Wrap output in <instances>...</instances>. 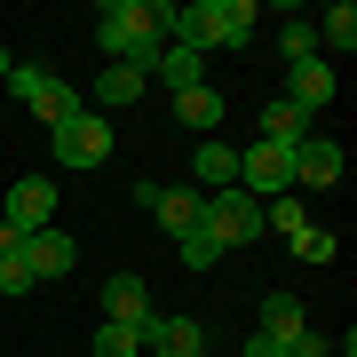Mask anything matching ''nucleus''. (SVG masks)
Listing matches in <instances>:
<instances>
[{
  "label": "nucleus",
  "instance_id": "5",
  "mask_svg": "<svg viewBox=\"0 0 357 357\" xmlns=\"http://www.w3.org/2000/svg\"><path fill=\"white\" fill-rule=\"evenodd\" d=\"M48 135H56V159H64V167H79V175L112 159V119H103V112H88V103H79L64 128H48Z\"/></svg>",
  "mask_w": 357,
  "mask_h": 357
},
{
  "label": "nucleus",
  "instance_id": "1",
  "mask_svg": "<svg viewBox=\"0 0 357 357\" xmlns=\"http://www.w3.org/2000/svg\"><path fill=\"white\" fill-rule=\"evenodd\" d=\"M96 40H103L112 64L151 72L167 56V40H175V0H103L96 8Z\"/></svg>",
  "mask_w": 357,
  "mask_h": 357
},
{
  "label": "nucleus",
  "instance_id": "23",
  "mask_svg": "<svg viewBox=\"0 0 357 357\" xmlns=\"http://www.w3.org/2000/svg\"><path fill=\"white\" fill-rule=\"evenodd\" d=\"M278 48H286V64H310L318 56V24H278Z\"/></svg>",
  "mask_w": 357,
  "mask_h": 357
},
{
  "label": "nucleus",
  "instance_id": "20",
  "mask_svg": "<svg viewBox=\"0 0 357 357\" xmlns=\"http://www.w3.org/2000/svg\"><path fill=\"white\" fill-rule=\"evenodd\" d=\"M151 72H159V79H167L175 96H183V88H199V56H191V48H175V40H167V56H159Z\"/></svg>",
  "mask_w": 357,
  "mask_h": 357
},
{
  "label": "nucleus",
  "instance_id": "3",
  "mask_svg": "<svg viewBox=\"0 0 357 357\" xmlns=\"http://www.w3.org/2000/svg\"><path fill=\"white\" fill-rule=\"evenodd\" d=\"M8 96L24 103L32 119H48V128H64V119L79 112V103H88L79 88H64V79H56L48 64H8Z\"/></svg>",
  "mask_w": 357,
  "mask_h": 357
},
{
  "label": "nucleus",
  "instance_id": "22",
  "mask_svg": "<svg viewBox=\"0 0 357 357\" xmlns=\"http://www.w3.org/2000/svg\"><path fill=\"white\" fill-rule=\"evenodd\" d=\"M175 246H183V270H215V262H222V246H215V238H206V230H199V222H191V230H183V238H175Z\"/></svg>",
  "mask_w": 357,
  "mask_h": 357
},
{
  "label": "nucleus",
  "instance_id": "2",
  "mask_svg": "<svg viewBox=\"0 0 357 357\" xmlns=\"http://www.w3.org/2000/svg\"><path fill=\"white\" fill-rule=\"evenodd\" d=\"M255 24H262L255 0H191V8H175V48H191V56H206V48H246Z\"/></svg>",
  "mask_w": 357,
  "mask_h": 357
},
{
  "label": "nucleus",
  "instance_id": "10",
  "mask_svg": "<svg viewBox=\"0 0 357 357\" xmlns=\"http://www.w3.org/2000/svg\"><path fill=\"white\" fill-rule=\"evenodd\" d=\"M191 191H199V199H215V191H238V151H230L222 135H206L199 151H191Z\"/></svg>",
  "mask_w": 357,
  "mask_h": 357
},
{
  "label": "nucleus",
  "instance_id": "24",
  "mask_svg": "<svg viewBox=\"0 0 357 357\" xmlns=\"http://www.w3.org/2000/svg\"><path fill=\"white\" fill-rule=\"evenodd\" d=\"M135 349H143V333H128V326H112V318L96 326V357H135Z\"/></svg>",
  "mask_w": 357,
  "mask_h": 357
},
{
  "label": "nucleus",
  "instance_id": "7",
  "mask_svg": "<svg viewBox=\"0 0 357 357\" xmlns=\"http://www.w3.org/2000/svg\"><path fill=\"white\" fill-rule=\"evenodd\" d=\"M48 215H56V183L48 175H16L8 206H0V230L8 238H32V230H48Z\"/></svg>",
  "mask_w": 357,
  "mask_h": 357
},
{
  "label": "nucleus",
  "instance_id": "26",
  "mask_svg": "<svg viewBox=\"0 0 357 357\" xmlns=\"http://www.w3.org/2000/svg\"><path fill=\"white\" fill-rule=\"evenodd\" d=\"M0 79H8V56H0Z\"/></svg>",
  "mask_w": 357,
  "mask_h": 357
},
{
  "label": "nucleus",
  "instance_id": "13",
  "mask_svg": "<svg viewBox=\"0 0 357 357\" xmlns=\"http://www.w3.org/2000/svg\"><path fill=\"white\" fill-rule=\"evenodd\" d=\"M159 357H206V326L199 318H151V333H143Z\"/></svg>",
  "mask_w": 357,
  "mask_h": 357
},
{
  "label": "nucleus",
  "instance_id": "6",
  "mask_svg": "<svg viewBox=\"0 0 357 357\" xmlns=\"http://www.w3.org/2000/svg\"><path fill=\"white\" fill-rule=\"evenodd\" d=\"M135 206L167 230V238H183V230L199 222V206H206V199L191 191V183H151V175H143V183H135Z\"/></svg>",
  "mask_w": 357,
  "mask_h": 357
},
{
  "label": "nucleus",
  "instance_id": "8",
  "mask_svg": "<svg viewBox=\"0 0 357 357\" xmlns=\"http://www.w3.org/2000/svg\"><path fill=\"white\" fill-rule=\"evenodd\" d=\"M326 183H342V143L333 135H302L294 143V191H326Z\"/></svg>",
  "mask_w": 357,
  "mask_h": 357
},
{
  "label": "nucleus",
  "instance_id": "21",
  "mask_svg": "<svg viewBox=\"0 0 357 357\" xmlns=\"http://www.w3.org/2000/svg\"><path fill=\"white\" fill-rule=\"evenodd\" d=\"M294 255H302V262H333V255H342V238H333V230H318V222H310V230H294Z\"/></svg>",
  "mask_w": 357,
  "mask_h": 357
},
{
  "label": "nucleus",
  "instance_id": "19",
  "mask_svg": "<svg viewBox=\"0 0 357 357\" xmlns=\"http://www.w3.org/2000/svg\"><path fill=\"white\" fill-rule=\"evenodd\" d=\"M24 286H40L32 262H24V238H8V230H0V294H24Z\"/></svg>",
  "mask_w": 357,
  "mask_h": 357
},
{
  "label": "nucleus",
  "instance_id": "25",
  "mask_svg": "<svg viewBox=\"0 0 357 357\" xmlns=\"http://www.w3.org/2000/svg\"><path fill=\"white\" fill-rule=\"evenodd\" d=\"M278 357H333V349H326V342H318V333H310V326H302V333H286V342H278Z\"/></svg>",
  "mask_w": 357,
  "mask_h": 357
},
{
  "label": "nucleus",
  "instance_id": "4",
  "mask_svg": "<svg viewBox=\"0 0 357 357\" xmlns=\"http://www.w3.org/2000/svg\"><path fill=\"white\" fill-rule=\"evenodd\" d=\"M199 230L222 246V255H238V246L262 238V199H246V191H215V199L199 206Z\"/></svg>",
  "mask_w": 357,
  "mask_h": 357
},
{
  "label": "nucleus",
  "instance_id": "14",
  "mask_svg": "<svg viewBox=\"0 0 357 357\" xmlns=\"http://www.w3.org/2000/svg\"><path fill=\"white\" fill-rule=\"evenodd\" d=\"M286 103H294V112H326V103H333V64H326V56L294 64V88H286Z\"/></svg>",
  "mask_w": 357,
  "mask_h": 357
},
{
  "label": "nucleus",
  "instance_id": "9",
  "mask_svg": "<svg viewBox=\"0 0 357 357\" xmlns=\"http://www.w3.org/2000/svg\"><path fill=\"white\" fill-rule=\"evenodd\" d=\"M103 318L128 326V333H151V318H159V310H151V286H143V278H103Z\"/></svg>",
  "mask_w": 357,
  "mask_h": 357
},
{
  "label": "nucleus",
  "instance_id": "17",
  "mask_svg": "<svg viewBox=\"0 0 357 357\" xmlns=\"http://www.w3.org/2000/svg\"><path fill=\"white\" fill-rule=\"evenodd\" d=\"M255 333H270V342H286V333H302V294H262V326Z\"/></svg>",
  "mask_w": 357,
  "mask_h": 357
},
{
  "label": "nucleus",
  "instance_id": "11",
  "mask_svg": "<svg viewBox=\"0 0 357 357\" xmlns=\"http://www.w3.org/2000/svg\"><path fill=\"white\" fill-rule=\"evenodd\" d=\"M24 262H32V278H64V270L79 262V246L48 222V230H32V238H24Z\"/></svg>",
  "mask_w": 357,
  "mask_h": 357
},
{
  "label": "nucleus",
  "instance_id": "15",
  "mask_svg": "<svg viewBox=\"0 0 357 357\" xmlns=\"http://www.w3.org/2000/svg\"><path fill=\"white\" fill-rule=\"evenodd\" d=\"M143 88H151V72H135V64H112V72L96 79V103H88V112H119V103H135Z\"/></svg>",
  "mask_w": 357,
  "mask_h": 357
},
{
  "label": "nucleus",
  "instance_id": "12",
  "mask_svg": "<svg viewBox=\"0 0 357 357\" xmlns=\"http://www.w3.org/2000/svg\"><path fill=\"white\" fill-rule=\"evenodd\" d=\"M175 119H183L199 143L222 135V88H206V79H199V88H183V96H175Z\"/></svg>",
  "mask_w": 357,
  "mask_h": 357
},
{
  "label": "nucleus",
  "instance_id": "18",
  "mask_svg": "<svg viewBox=\"0 0 357 357\" xmlns=\"http://www.w3.org/2000/svg\"><path fill=\"white\" fill-rule=\"evenodd\" d=\"M318 48H342V56L357 48V8H349V0H333V8L318 16Z\"/></svg>",
  "mask_w": 357,
  "mask_h": 357
},
{
  "label": "nucleus",
  "instance_id": "16",
  "mask_svg": "<svg viewBox=\"0 0 357 357\" xmlns=\"http://www.w3.org/2000/svg\"><path fill=\"white\" fill-rule=\"evenodd\" d=\"M302 135H310V112H294L286 96H270L262 103V143H286V151H294Z\"/></svg>",
  "mask_w": 357,
  "mask_h": 357
}]
</instances>
